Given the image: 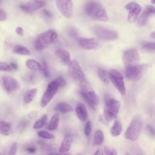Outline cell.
<instances>
[{"label": "cell", "instance_id": "6da1fadb", "mask_svg": "<svg viewBox=\"0 0 155 155\" xmlns=\"http://www.w3.org/2000/svg\"><path fill=\"white\" fill-rule=\"evenodd\" d=\"M86 14L92 19L98 21L107 22L108 16L104 7L99 2L96 1H88L85 5Z\"/></svg>", "mask_w": 155, "mask_h": 155}, {"label": "cell", "instance_id": "7a4b0ae2", "mask_svg": "<svg viewBox=\"0 0 155 155\" xmlns=\"http://www.w3.org/2000/svg\"><path fill=\"white\" fill-rule=\"evenodd\" d=\"M79 93L88 104L95 109L99 102V97L86 80L80 82Z\"/></svg>", "mask_w": 155, "mask_h": 155}, {"label": "cell", "instance_id": "3957f363", "mask_svg": "<svg viewBox=\"0 0 155 155\" xmlns=\"http://www.w3.org/2000/svg\"><path fill=\"white\" fill-rule=\"evenodd\" d=\"M58 38L56 30L50 29L40 34L35 41V48L36 50L41 51L49 47Z\"/></svg>", "mask_w": 155, "mask_h": 155}, {"label": "cell", "instance_id": "277c9868", "mask_svg": "<svg viewBox=\"0 0 155 155\" xmlns=\"http://www.w3.org/2000/svg\"><path fill=\"white\" fill-rule=\"evenodd\" d=\"M120 103L113 98H108L105 102L104 115L105 119L108 122L115 119L119 113Z\"/></svg>", "mask_w": 155, "mask_h": 155}, {"label": "cell", "instance_id": "5b68a950", "mask_svg": "<svg viewBox=\"0 0 155 155\" xmlns=\"http://www.w3.org/2000/svg\"><path fill=\"white\" fill-rule=\"evenodd\" d=\"M142 120L140 117L135 116L128 126L124 136L127 139L134 141L139 137L142 128Z\"/></svg>", "mask_w": 155, "mask_h": 155}, {"label": "cell", "instance_id": "8992f818", "mask_svg": "<svg viewBox=\"0 0 155 155\" xmlns=\"http://www.w3.org/2000/svg\"><path fill=\"white\" fill-rule=\"evenodd\" d=\"M60 88L61 85L56 79L49 82L41 100V105L42 108L45 107L51 102Z\"/></svg>", "mask_w": 155, "mask_h": 155}, {"label": "cell", "instance_id": "52a82bcc", "mask_svg": "<svg viewBox=\"0 0 155 155\" xmlns=\"http://www.w3.org/2000/svg\"><path fill=\"white\" fill-rule=\"evenodd\" d=\"M110 79L118 90V91L123 96L126 94L124 78L122 74L116 69H112L109 72Z\"/></svg>", "mask_w": 155, "mask_h": 155}, {"label": "cell", "instance_id": "ba28073f", "mask_svg": "<svg viewBox=\"0 0 155 155\" xmlns=\"http://www.w3.org/2000/svg\"><path fill=\"white\" fill-rule=\"evenodd\" d=\"M93 31L99 39L104 41H113L118 38L116 31L102 26H95Z\"/></svg>", "mask_w": 155, "mask_h": 155}, {"label": "cell", "instance_id": "9c48e42d", "mask_svg": "<svg viewBox=\"0 0 155 155\" xmlns=\"http://www.w3.org/2000/svg\"><path fill=\"white\" fill-rule=\"evenodd\" d=\"M146 68L147 65L143 64L126 68L125 74L128 79L133 82H136L141 78Z\"/></svg>", "mask_w": 155, "mask_h": 155}, {"label": "cell", "instance_id": "30bf717a", "mask_svg": "<svg viewBox=\"0 0 155 155\" xmlns=\"http://www.w3.org/2000/svg\"><path fill=\"white\" fill-rule=\"evenodd\" d=\"M68 72L71 77L75 81L81 82L85 79V74L79 64L76 60H73L68 65Z\"/></svg>", "mask_w": 155, "mask_h": 155}, {"label": "cell", "instance_id": "8fae6325", "mask_svg": "<svg viewBox=\"0 0 155 155\" xmlns=\"http://www.w3.org/2000/svg\"><path fill=\"white\" fill-rule=\"evenodd\" d=\"M56 7L59 13L67 19L71 18L73 14V4L71 1H56Z\"/></svg>", "mask_w": 155, "mask_h": 155}, {"label": "cell", "instance_id": "7c38bea8", "mask_svg": "<svg viewBox=\"0 0 155 155\" xmlns=\"http://www.w3.org/2000/svg\"><path fill=\"white\" fill-rule=\"evenodd\" d=\"M123 60L126 68L139 65V55L136 49H129L124 53Z\"/></svg>", "mask_w": 155, "mask_h": 155}, {"label": "cell", "instance_id": "4fadbf2b", "mask_svg": "<svg viewBox=\"0 0 155 155\" xmlns=\"http://www.w3.org/2000/svg\"><path fill=\"white\" fill-rule=\"evenodd\" d=\"M125 7L128 11V21L130 23L135 22L142 10V7L136 2H130Z\"/></svg>", "mask_w": 155, "mask_h": 155}, {"label": "cell", "instance_id": "5bb4252c", "mask_svg": "<svg viewBox=\"0 0 155 155\" xmlns=\"http://www.w3.org/2000/svg\"><path fill=\"white\" fill-rule=\"evenodd\" d=\"M4 88L8 93H13L20 88V83L15 78L10 76H4L2 78Z\"/></svg>", "mask_w": 155, "mask_h": 155}, {"label": "cell", "instance_id": "9a60e30c", "mask_svg": "<svg viewBox=\"0 0 155 155\" xmlns=\"http://www.w3.org/2000/svg\"><path fill=\"white\" fill-rule=\"evenodd\" d=\"M79 45L85 50H96L101 46L98 39L93 38H79L78 39Z\"/></svg>", "mask_w": 155, "mask_h": 155}, {"label": "cell", "instance_id": "2e32d148", "mask_svg": "<svg viewBox=\"0 0 155 155\" xmlns=\"http://www.w3.org/2000/svg\"><path fill=\"white\" fill-rule=\"evenodd\" d=\"M46 2L43 1H29L19 5L20 8L27 13L33 12L45 6Z\"/></svg>", "mask_w": 155, "mask_h": 155}, {"label": "cell", "instance_id": "e0dca14e", "mask_svg": "<svg viewBox=\"0 0 155 155\" xmlns=\"http://www.w3.org/2000/svg\"><path fill=\"white\" fill-rule=\"evenodd\" d=\"M152 14H155V7L152 5H147L145 8L142 15L139 18L137 25L139 26L145 25L148 21V19Z\"/></svg>", "mask_w": 155, "mask_h": 155}, {"label": "cell", "instance_id": "ac0fdd59", "mask_svg": "<svg viewBox=\"0 0 155 155\" xmlns=\"http://www.w3.org/2000/svg\"><path fill=\"white\" fill-rule=\"evenodd\" d=\"M75 113L78 118L81 121H85L88 118V112L85 105L82 103H78L75 108Z\"/></svg>", "mask_w": 155, "mask_h": 155}, {"label": "cell", "instance_id": "d6986e66", "mask_svg": "<svg viewBox=\"0 0 155 155\" xmlns=\"http://www.w3.org/2000/svg\"><path fill=\"white\" fill-rule=\"evenodd\" d=\"M73 139L71 136L70 135L65 136L59 147V153H67V152H68L70 150L71 144L73 143Z\"/></svg>", "mask_w": 155, "mask_h": 155}, {"label": "cell", "instance_id": "ffe728a7", "mask_svg": "<svg viewBox=\"0 0 155 155\" xmlns=\"http://www.w3.org/2000/svg\"><path fill=\"white\" fill-rule=\"evenodd\" d=\"M55 53L56 56L61 59V61L66 65H69L71 61L70 54L68 51L62 49V48H58L55 51Z\"/></svg>", "mask_w": 155, "mask_h": 155}, {"label": "cell", "instance_id": "44dd1931", "mask_svg": "<svg viewBox=\"0 0 155 155\" xmlns=\"http://www.w3.org/2000/svg\"><path fill=\"white\" fill-rule=\"evenodd\" d=\"M13 132L12 124L5 120H0V134L4 136H8Z\"/></svg>", "mask_w": 155, "mask_h": 155}, {"label": "cell", "instance_id": "7402d4cb", "mask_svg": "<svg viewBox=\"0 0 155 155\" xmlns=\"http://www.w3.org/2000/svg\"><path fill=\"white\" fill-rule=\"evenodd\" d=\"M54 110L59 113H67L73 111V107L66 102H59L58 103L55 108Z\"/></svg>", "mask_w": 155, "mask_h": 155}, {"label": "cell", "instance_id": "603a6c76", "mask_svg": "<svg viewBox=\"0 0 155 155\" xmlns=\"http://www.w3.org/2000/svg\"><path fill=\"white\" fill-rule=\"evenodd\" d=\"M38 92L37 88H31L28 90L25 94L24 97V104L27 105L30 104L35 98Z\"/></svg>", "mask_w": 155, "mask_h": 155}, {"label": "cell", "instance_id": "cb8c5ba5", "mask_svg": "<svg viewBox=\"0 0 155 155\" xmlns=\"http://www.w3.org/2000/svg\"><path fill=\"white\" fill-rule=\"evenodd\" d=\"M59 114L58 113H56L51 118L48 125L47 128L50 131H53L56 130L59 125Z\"/></svg>", "mask_w": 155, "mask_h": 155}, {"label": "cell", "instance_id": "d4e9b609", "mask_svg": "<svg viewBox=\"0 0 155 155\" xmlns=\"http://www.w3.org/2000/svg\"><path fill=\"white\" fill-rule=\"evenodd\" d=\"M13 51L15 53L20 54V55H24V56H27L30 54V51L28 48L27 47L22 45H16L13 48Z\"/></svg>", "mask_w": 155, "mask_h": 155}, {"label": "cell", "instance_id": "484cf974", "mask_svg": "<svg viewBox=\"0 0 155 155\" xmlns=\"http://www.w3.org/2000/svg\"><path fill=\"white\" fill-rule=\"evenodd\" d=\"M26 66L27 68L31 70H42V64L39 62L34 60V59H28L25 62Z\"/></svg>", "mask_w": 155, "mask_h": 155}, {"label": "cell", "instance_id": "4316f807", "mask_svg": "<svg viewBox=\"0 0 155 155\" xmlns=\"http://www.w3.org/2000/svg\"><path fill=\"white\" fill-rule=\"evenodd\" d=\"M97 73H98V76L100 78V79L101 80V81L106 84L108 85L110 83V76H109V73L107 72V70L99 68L97 70Z\"/></svg>", "mask_w": 155, "mask_h": 155}, {"label": "cell", "instance_id": "83f0119b", "mask_svg": "<svg viewBox=\"0 0 155 155\" xmlns=\"http://www.w3.org/2000/svg\"><path fill=\"white\" fill-rule=\"evenodd\" d=\"M122 125L120 122L119 120H114L113 125L110 129V133L113 136L116 137L120 134L122 132Z\"/></svg>", "mask_w": 155, "mask_h": 155}, {"label": "cell", "instance_id": "f1b7e54d", "mask_svg": "<svg viewBox=\"0 0 155 155\" xmlns=\"http://www.w3.org/2000/svg\"><path fill=\"white\" fill-rule=\"evenodd\" d=\"M104 140V136L103 132L100 130H96L94 134V144L96 145H101L103 143Z\"/></svg>", "mask_w": 155, "mask_h": 155}, {"label": "cell", "instance_id": "f546056e", "mask_svg": "<svg viewBox=\"0 0 155 155\" xmlns=\"http://www.w3.org/2000/svg\"><path fill=\"white\" fill-rule=\"evenodd\" d=\"M47 121V115L46 114H44L35 122L33 125V128L35 130H38L42 128L46 124Z\"/></svg>", "mask_w": 155, "mask_h": 155}, {"label": "cell", "instance_id": "4dcf8cb0", "mask_svg": "<svg viewBox=\"0 0 155 155\" xmlns=\"http://www.w3.org/2000/svg\"><path fill=\"white\" fill-rule=\"evenodd\" d=\"M38 135L39 137L45 139H53L55 138L54 134L46 131H39L38 132Z\"/></svg>", "mask_w": 155, "mask_h": 155}, {"label": "cell", "instance_id": "1f68e13d", "mask_svg": "<svg viewBox=\"0 0 155 155\" xmlns=\"http://www.w3.org/2000/svg\"><path fill=\"white\" fill-rule=\"evenodd\" d=\"M41 64H42V67L41 71L43 72V74L44 75V76L45 78H48L50 73H49V71H48V68L46 61L44 59H43Z\"/></svg>", "mask_w": 155, "mask_h": 155}, {"label": "cell", "instance_id": "d6a6232c", "mask_svg": "<svg viewBox=\"0 0 155 155\" xmlns=\"http://www.w3.org/2000/svg\"><path fill=\"white\" fill-rule=\"evenodd\" d=\"M12 70V68L10 65L7 63L0 62V71H10Z\"/></svg>", "mask_w": 155, "mask_h": 155}, {"label": "cell", "instance_id": "836d02e7", "mask_svg": "<svg viewBox=\"0 0 155 155\" xmlns=\"http://www.w3.org/2000/svg\"><path fill=\"white\" fill-rule=\"evenodd\" d=\"M17 150H18L17 143L16 142L13 143L10 146V148L9 151H8V155H16Z\"/></svg>", "mask_w": 155, "mask_h": 155}, {"label": "cell", "instance_id": "e575fe53", "mask_svg": "<svg viewBox=\"0 0 155 155\" xmlns=\"http://www.w3.org/2000/svg\"><path fill=\"white\" fill-rule=\"evenodd\" d=\"M91 131V123L90 121H87L84 128V133L87 136H89Z\"/></svg>", "mask_w": 155, "mask_h": 155}, {"label": "cell", "instance_id": "d590c367", "mask_svg": "<svg viewBox=\"0 0 155 155\" xmlns=\"http://www.w3.org/2000/svg\"><path fill=\"white\" fill-rule=\"evenodd\" d=\"M142 47L146 50H155V42H145L143 44Z\"/></svg>", "mask_w": 155, "mask_h": 155}, {"label": "cell", "instance_id": "8d00e7d4", "mask_svg": "<svg viewBox=\"0 0 155 155\" xmlns=\"http://www.w3.org/2000/svg\"><path fill=\"white\" fill-rule=\"evenodd\" d=\"M147 130L148 133L151 136H155V128L151 125H147Z\"/></svg>", "mask_w": 155, "mask_h": 155}, {"label": "cell", "instance_id": "74e56055", "mask_svg": "<svg viewBox=\"0 0 155 155\" xmlns=\"http://www.w3.org/2000/svg\"><path fill=\"white\" fill-rule=\"evenodd\" d=\"M7 18V16L5 12L3 9L0 8V21H4L6 20Z\"/></svg>", "mask_w": 155, "mask_h": 155}, {"label": "cell", "instance_id": "f35d334b", "mask_svg": "<svg viewBox=\"0 0 155 155\" xmlns=\"http://www.w3.org/2000/svg\"><path fill=\"white\" fill-rule=\"evenodd\" d=\"M25 151L30 154H34L36 151V148L33 146H30L25 148Z\"/></svg>", "mask_w": 155, "mask_h": 155}, {"label": "cell", "instance_id": "ab89813d", "mask_svg": "<svg viewBox=\"0 0 155 155\" xmlns=\"http://www.w3.org/2000/svg\"><path fill=\"white\" fill-rule=\"evenodd\" d=\"M131 151L134 155H144L143 153L138 148L133 147V148H132Z\"/></svg>", "mask_w": 155, "mask_h": 155}, {"label": "cell", "instance_id": "60d3db41", "mask_svg": "<svg viewBox=\"0 0 155 155\" xmlns=\"http://www.w3.org/2000/svg\"><path fill=\"white\" fill-rule=\"evenodd\" d=\"M56 80L58 82V83L61 85V87L65 86V85L66 84V81L62 77H58L57 79H56Z\"/></svg>", "mask_w": 155, "mask_h": 155}, {"label": "cell", "instance_id": "b9f144b4", "mask_svg": "<svg viewBox=\"0 0 155 155\" xmlns=\"http://www.w3.org/2000/svg\"><path fill=\"white\" fill-rule=\"evenodd\" d=\"M15 31H16V34L18 35H19V36H23L24 33V30H23V28L21 27H17L16 28Z\"/></svg>", "mask_w": 155, "mask_h": 155}, {"label": "cell", "instance_id": "7bdbcfd3", "mask_svg": "<svg viewBox=\"0 0 155 155\" xmlns=\"http://www.w3.org/2000/svg\"><path fill=\"white\" fill-rule=\"evenodd\" d=\"M43 12H44V14L46 16L50 17V18L51 16V12H50L49 10H48L47 9H44Z\"/></svg>", "mask_w": 155, "mask_h": 155}, {"label": "cell", "instance_id": "ee69618b", "mask_svg": "<svg viewBox=\"0 0 155 155\" xmlns=\"http://www.w3.org/2000/svg\"><path fill=\"white\" fill-rule=\"evenodd\" d=\"M111 150H110L107 147H105V148H104V152H105V155H110V154L111 153Z\"/></svg>", "mask_w": 155, "mask_h": 155}, {"label": "cell", "instance_id": "f6af8a7d", "mask_svg": "<svg viewBox=\"0 0 155 155\" xmlns=\"http://www.w3.org/2000/svg\"><path fill=\"white\" fill-rule=\"evenodd\" d=\"M46 155H71L69 153H48Z\"/></svg>", "mask_w": 155, "mask_h": 155}, {"label": "cell", "instance_id": "bcb514c9", "mask_svg": "<svg viewBox=\"0 0 155 155\" xmlns=\"http://www.w3.org/2000/svg\"><path fill=\"white\" fill-rule=\"evenodd\" d=\"M94 155H104V153H103L101 149H98L96 151Z\"/></svg>", "mask_w": 155, "mask_h": 155}, {"label": "cell", "instance_id": "7dc6e473", "mask_svg": "<svg viewBox=\"0 0 155 155\" xmlns=\"http://www.w3.org/2000/svg\"><path fill=\"white\" fill-rule=\"evenodd\" d=\"M10 66H11V67L12 68V69H15V70H16V69L18 68V65H17L16 64L14 63V62H12V63L10 64Z\"/></svg>", "mask_w": 155, "mask_h": 155}, {"label": "cell", "instance_id": "c3c4849f", "mask_svg": "<svg viewBox=\"0 0 155 155\" xmlns=\"http://www.w3.org/2000/svg\"><path fill=\"white\" fill-rule=\"evenodd\" d=\"M37 115V113H36L35 111H33V112H31L30 114H29V117L30 118H34L36 117V116Z\"/></svg>", "mask_w": 155, "mask_h": 155}, {"label": "cell", "instance_id": "681fc988", "mask_svg": "<svg viewBox=\"0 0 155 155\" xmlns=\"http://www.w3.org/2000/svg\"><path fill=\"white\" fill-rule=\"evenodd\" d=\"M110 155H117V154L116 151L114 149V150H111V153L110 154Z\"/></svg>", "mask_w": 155, "mask_h": 155}, {"label": "cell", "instance_id": "f907efd6", "mask_svg": "<svg viewBox=\"0 0 155 155\" xmlns=\"http://www.w3.org/2000/svg\"><path fill=\"white\" fill-rule=\"evenodd\" d=\"M151 37L155 39V31L151 33Z\"/></svg>", "mask_w": 155, "mask_h": 155}, {"label": "cell", "instance_id": "816d5d0a", "mask_svg": "<svg viewBox=\"0 0 155 155\" xmlns=\"http://www.w3.org/2000/svg\"><path fill=\"white\" fill-rule=\"evenodd\" d=\"M151 2L152 3V4H155V0H153V1H151Z\"/></svg>", "mask_w": 155, "mask_h": 155}, {"label": "cell", "instance_id": "f5cc1de1", "mask_svg": "<svg viewBox=\"0 0 155 155\" xmlns=\"http://www.w3.org/2000/svg\"><path fill=\"white\" fill-rule=\"evenodd\" d=\"M125 155H131L130 153H126Z\"/></svg>", "mask_w": 155, "mask_h": 155}, {"label": "cell", "instance_id": "db71d44e", "mask_svg": "<svg viewBox=\"0 0 155 155\" xmlns=\"http://www.w3.org/2000/svg\"><path fill=\"white\" fill-rule=\"evenodd\" d=\"M78 155H82V154H78Z\"/></svg>", "mask_w": 155, "mask_h": 155}, {"label": "cell", "instance_id": "11a10c76", "mask_svg": "<svg viewBox=\"0 0 155 155\" xmlns=\"http://www.w3.org/2000/svg\"><path fill=\"white\" fill-rule=\"evenodd\" d=\"M0 155H1V154H0Z\"/></svg>", "mask_w": 155, "mask_h": 155}]
</instances>
